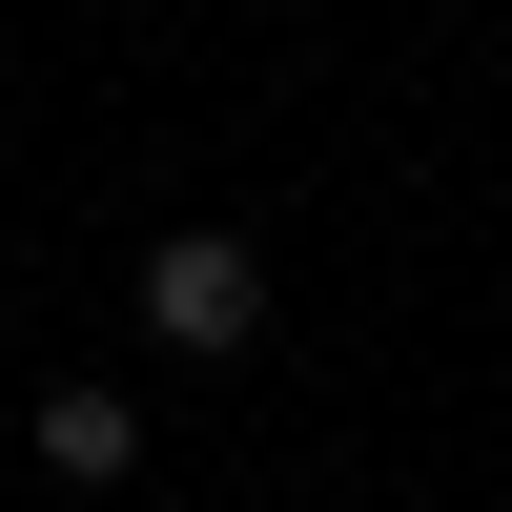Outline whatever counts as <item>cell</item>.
I'll list each match as a JSON object with an SVG mask.
<instances>
[{"mask_svg": "<svg viewBox=\"0 0 512 512\" xmlns=\"http://www.w3.org/2000/svg\"><path fill=\"white\" fill-rule=\"evenodd\" d=\"M144 328H164V349H246V328H267V246L164 226V246H144Z\"/></svg>", "mask_w": 512, "mask_h": 512, "instance_id": "6da1fadb", "label": "cell"}, {"mask_svg": "<svg viewBox=\"0 0 512 512\" xmlns=\"http://www.w3.org/2000/svg\"><path fill=\"white\" fill-rule=\"evenodd\" d=\"M41 472H62V492H123V472H144V410H123V390H41Z\"/></svg>", "mask_w": 512, "mask_h": 512, "instance_id": "7a4b0ae2", "label": "cell"}]
</instances>
